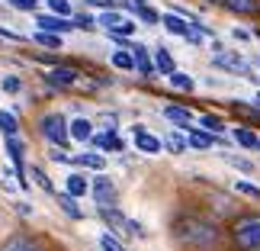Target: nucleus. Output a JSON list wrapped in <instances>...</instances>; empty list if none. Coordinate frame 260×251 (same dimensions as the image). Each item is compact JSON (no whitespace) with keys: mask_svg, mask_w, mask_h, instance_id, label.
I'll use <instances>...</instances> for the list:
<instances>
[{"mask_svg":"<svg viewBox=\"0 0 260 251\" xmlns=\"http://www.w3.org/2000/svg\"><path fill=\"white\" fill-rule=\"evenodd\" d=\"M164 116L171 119L177 129H183V132H186L189 126H193V119H196L193 109H186V106H174V103H171V106H164Z\"/></svg>","mask_w":260,"mask_h":251,"instance_id":"18","label":"nucleus"},{"mask_svg":"<svg viewBox=\"0 0 260 251\" xmlns=\"http://www.w3.org/2000/svg\"><path fill=\"white\" fill-rule=\"evenodd\" d=\"M186 142H189V148H196V152H212L215 145H222V135L209 132L203 126H189L186 129Z\"/></svg>","mask_w":260,"mask_h":251,"instance_id":"7","label":"nucleus"},{"mask_svg":"<svg viewBox=\"0 0 260 251\" xmlns=\"http://www.w3.org/2000/svg\"><path fill=\"white\" fill-rule=\"evenodd\" d=\"M113 68H119V71H138V68H135V55L128 52V48H116V52H113Z\"/></svg>","mask_w":260,"mask_h":251,"instance_id":"27","label":"nucleus"},{"mask_svg":"<svg viewBox=\"0 0 260 251\" xmlns=\"http://www.w3.org/2000/svg\"><path fill=\"white\" fill-rule=\"evenodd\" d=\"M161 26H164V29H167L171 36H180V39H186V42H189V39H193V33H196V29L189 26L183 16H180V13H174V10H167V13L161 16Z\"/></svg>","mask_w":260,"mask_h":251,"instance_id":"11","label":"nucleus"},{"mask_svg":"<svg viewBox=\"0 0 260 251\" xmlns=\"http://www.w3.org/2000/svg\"><path fill=\"white\" fill-rule=\"evenodd\" d=\"M228 235L238 251H254L260 248V213H244L228 226Z\"/></svg>","mask_w":260,"mask_h":251,"instance_id":"2","label":"nucleus"},{"mask_svg":"<svg viewBox=\"0 0 260 251\" xmlns=\"http://www.w3.org/2000/svg\"><path fill=\"white\" fill-rule=\"evenodd\" d=\"M74 164L77 168H90L93 174H100V171L106 168V158H103V152H77L74 155Z\"/></svg>","mask_w":260,"mask_h":251,"instance_id":"20","label":"nucleus"},{"mask_svg":"<svg viewBox=\"0 0 260 251\" xmlns=\"http://www.w3.org/2000/svg\"><path fill=\"white\" fill-rule=\"evenodd\" d=\"M254 251H260V248H254Z\"/></svg>","mask_w":260,"mask_h":251,"instance_id":"46","label":"nucleus"},{"mask_svg":"<svg viewBox=\"0 0 260 251\" xmlns=\"http://www.w3.org/2000/svg\"><path fill=\"white\" fill-rule=\"evenodd\" d=\"M36 23H39V29H45V33H58V36L74 33V29H77L74 16H58V13H39Z\"/></svg>","mask_w":260,"mask_h":251,"instance_id":"8","label":"nucleus"},{"mask_svg":"<svg viewBox=\"0 0 260 251\" xmlns=\"http://www.w3.org/2000/svg\"><path fill=\"white\" fill-rule=\"evenodd\" d=\"M171 235L177 245H183L189 251H212L222 242V229L199 213H180L171 222Z\"/></svg>","mask_w":260,"mask_h":251,"instance_id":"1","label":"nucleus"},{"mask_svg":"<svg viewBox=\"0 0 260 251\" xmlns=\"http://www.w3.org/2000/svg\"><path fill=\"white\" fill-rule=\"evenodd\" d=\"M55 203L61 206V213H64V216H71V219H84V209L77 206V197H71V193H58V197H55Z\"/></svg>","mask_w":260,"mask_h":251,"instance_id":"23","label":"nucleus"},{"mask_svg":"<svg viewBox=\"0 0 260 251\" xmlns=\"http://www.w3.org/2000/svg\"><path fill=\"white\" fill-rule=\"evenodd\" d=\"M90 200L96 203V209H116L119 206V187L113 184V177H106L103 171L93 174V180H90Z\"/></svg>","mask_w":260,"mask_h":251,"instance_id":"3","label":"nucleus"},{"mask_svg":"<svg viewBox=\"0 0 260 251\" xmlns=\"http://www.w3.org/2000/svg\"><path fill=\"white\" fill-rule=\"evenodd\" d=\"M235 142L247 148V152H254V148H260V135L254 132V129H244V126H238L235 129Z\"/></svg>","mask_w":260,"mask_h":251,"instance_id":"25","label":"nucleus"},{"mask_svg":"<svg viewBox=\"0 0 260 251\" xmlns=\"http://www.w3.org/2000/svg\"><path fill=\"white\" fill-rule=\"evenodd\" d=\"M100 251H125V245L113 232H100Z\"/></svg>","mask_w":260,"mask_h":251,"instance_id":"32","label":"nucleus"},{"mask_svg":"<svg viewBox=\"0 0 260 251\" xmlns=\"http://www.w3.org/2000/svg\"><path fill=\"white\" fill-rule=\"evenodd\" d=\"M225 161L232 164V168H238V171H244V174H254V164L247 161V158H238V155H225Z\"/></svg>","mask_w":260,"mask_h":251,"instance_id":"35","label":"nucleus"},{"mask_svg":"<svg viewBox=\"0 0 260 251\" xmlns=\"http://www.w3.org/2000/svg\"><path fill=\"white\" fill-rule=\"evenodd\" d=\"M96 26H103L106 33H116V36H132L138 23L128 19L125 13H119V10H100V13H96Z\"/></svg>","mask_w":260,"mask_h":251,"instance_id":"6","label":"nucleus"},{"mask_svg":"<svg viewBox=\"0 0 260 251\" xmlns=\"http://www.w3.org/2000/svg\"><path fill=\"white\" fill-rule=\"evenodd\" d=\"M68 129H71V138L74 142H90L93 138V123H90L87 116H74V119H68Z\"/></svg>","mask_w":260,"mask_h":251,"instance_id":"17","label":"nucleus"},{"mask_svg":"<svg viewBox=\"0 0 260 251\" xmlns=\"http://www.w3.org/2000/svg\"><path fill=\"white\" fill-rule=\"evenodd\" d=\"M125 4H128V7H132V10H135V13H138V10H142V7H145V0H125Z\"/></svg>","mask_w":260,"mask_h":251,"instance_id":"43","label":"nucleus"},{"mask_svg":"<svg viewBox=\"0 0 260 251\" xmlns=\"http://www.w3.org/2000/svg\"><path fill=\"white\" fill-rule=\"evenodd\" d=\"M254 106H260V90H257V94H254Z\"/></svg>","mask_w":260,"mask_h":251,"instance_id":"44","label":"nucleus"},{"mask_svg":"<svg viewBox=\"0 0 260 251\" xmlns=\"http://www.w3.org/2000/svg\"><path fill=\"white\" fill-rule=\"evenodd\" d=\"M7 142V155L13 161V171H16V180H19V190L29 187V168H26V148H23V138L19 135H4Z\"/></svg>","mask_w":260,"mask_h":251,"instance_id":"5","label":"nucleus"},{"mask_svg":"<svg viewBox=\"0 0 260 251\" xmlns=\"http://www.w3.org/2000/svg\"><path fill=\"white\" fill-rule=\"evenodd\" d=\"M222 7H225V10H232V13H238V16H254L257 10H260L257 0H225Z\"/></svg>","mask_w":260,"mask_h":251,"instance_id":"24","label":"nucleus"},{"mask_svg":"<svg viewBox=\"0 0 260 251\" xmlns=\"http://www.w3.org/2000/svg\"><path fill=\"white\" fill-rule=\"evenodd\" d=\"M0 251H45V245L39 242L32 232H13L4 245H0Z\"/></svg>","mask_w":260,"mask_h":251,"instance_id":"10","label":"nucleus"},{"mask_svg":"<svg viewBox=\"0 0 260 251\" xmlns=\"http://www.w3.org/2000/svg\"><path fill=\"white\" fill-rule=\"evenodd\" d=\"M199 126L209 129V132H215V135H225V119L215 116V113H199Z\"/></svg>","mask_w":260,"mask_h":251,"instance_id":"28","label":"nucleus"},{"mask_svg":"<svg viewBox=\"0 0 260 251\" xmlns=\"http://www.w3.org/2000/svg\"><path fill=\"white\" fill-rule=\"evenodd\" d=\"M132 55H135V68L142 77H157V65H154V55L148 52V45H132Z\"/></svg>","mask_w":260,"mask_h":251,"instance_id":"14","label":"nucleus"},{"mask_svg":"<svg viewBox=\"0 0 260 251\" xmlns=\"http://www.w3.org/2000/svg\"><path fill=\"white\" fill-rule=\"evenodd\" d=\"M138 16H142V19H145V23H148V26H154V23H161V13H157V10H154L151 4H145L142 10H138Z\"/></svg>","mask_w":260,"mask_h":251,"instance_id":"36","label":"nucleus"},{"mask_svg":"<svg viewBox=\"0 0 260 251\" xmlns=\"http://www.w3.org/2000/svg\"><path fill=\"white\" fill-rule=\"evenodd\" d=\"M10 7H16V10H36L39 0H10Z\"/></svg>","mask_w":260,"mask_h":251,"instance_id":"39","label":"nucleus"},{"mask_svg":"<svg viewBox=\"0 0 260 251\" xmlns=\"http://www.w3.org/2000/svg\"><path fill=\"white\" fill-rule=\"evenodd\" d=\"M64 193H71V197H77V200L87 197V193H90V180L81 174V171H74V174L64 177Z\"/></svg>","mask_w":260,"mask_h":251,"instance_id":"19","label":"nucleus"},{"mask_svg":"<svg viewBox=\"0 0 260 251\" xmlns=\"http://www.w3.org/2000/svg\"><path fill=\"white\" fill-rule=\"evenodd\" d=\"M42 77H45V84H52V87H74L77 81H81V71L61 65V68H52V71L42 74Z\"/></svg>","mask_w":260,"mask_h":251,"instance_id":"13","label":"nucleus"},{"mask_svg":"<svg viewBox=\"0 0 260 251\" xmlns=\"http://www.w3.org/2000/svg\"><path fill=\"white\" fill-rule=\"evenodd\" d=\"M254 65H260V58H257V62H254Z\"/></svg>","mask_w":260,"mask_h":251,"instance_id":"45","label":"nucleus"},{"mask_svg":"<svg viewBox=\"0 0 260 251\" xmlns=\"http://www.w3.org/2000/svg\"><path fill=\"white\" fill-rule=\"evenodd\" d=\"M235 190L244 193V197H251V200H260V187L251 184V180H235Z\"/></svg>","mask_w":260,"mask_h":251,"instance_id":"34","label":"nucleus"},{"mask_svg":"<svg viewBox=\"0 0 260 251\" xmlns=\"http://www.w3.org/2000/svg\"><path fill=\"white\" fill-rule=\"evenodd\" d=\"M90 145L96 152H125V138H119L116 132H93Z\"/></svg>","mask_w":260,"mask_h":251,"instance_id":"16","label":"nucleus"},{"mask_svg":"<svg viewBox=\"0 0 260 251\" xmlns=\"http://www.w3.org/2000/svg\"><path fill=\"white\" fill-rule=\"evenodd\" d=\"M116 0H87V7H96V10H113Z\"/></svg>","mask_w":260,"mask_h":251,"instance_id":"40","label":"nucleus"},{"mask_svg":"<svg viewBox=\"0 0 260 251\" xmlns=\"http://www.w3.org/2000/svg\"><path fill=\"white\" fill-rule=\"evenodd\" d=\"M232 36H235V39H241V42H247V39H251V33H247V29H235Z\"/></svg>","mask_w":260,"mask_h":251,"instance_id":"42","label":"nucleus"},{"mask_svg":"<svg viewBox=\"0 0 260 251\" xmlns=\"http://www.w3.org/2000/svg\"><path fill=\"white\" fill-rule=\"evenodd\" d=\"M154 65H157V74H174L177 71V62H174V55L167 52V48H161V45H154Z\"/></svg>","mask_w":260,"mask_h":251,"instance_id":"22","label":"nucleus"},{"mask_svg":"<svg viewBox=\"0 0 260 251\" xmlns=\"http://www.w3.org/2000/svg\"><path fill=\"white\" fill-rule=\"evenodd\" d=\"M0 132L4 135H19V119L10 109H0Z\"/></svg>","mask_w":260,"mask_h":251,"instance_id":"29","label":"nucleus"},{"mask_svg":"<svg viewBox=\"0 0 260 251\" xmlns=\"http://www.w3.org/2000/svg\"><path fill=\"white\" fill-rule=\"evenodd\" d=\"M100 219L109 226V232H119V235H128V226H132V219H128L122 209H100Z\"/></svg>","mask_w":260,"mask_h":251,"instance_id":"15","label":"nucleus"},{"mask_svg":"<svg viewBox=\"0 0 260 251\" xmlns=\"http://www.w3.org/2000/svg\"><path fill=\"white\" fill-rule=\"evenodd\" d=\"M132 132H135V148L138 152H145V155H161L164 152V138L145 132V126H135Z\"/></svg>","mask_w":260,"mask_h":251,"instance_id":"12","label":"nucleus"},{"mask_svg":"<svg viewBox=\"0 0 260 251\" xmlns=\"http://www.w3.org/2000/svg\"><path fill=\"white\" fill-rule=\"evenodd\" d=\"M4 90H7V94H19V90H23V81H19L16 74H7L4 77Z\"/></svg>","mask_w":260,"mask_h":251,"instance_id":"38","label":"nucleus"},{"mask_svg":"<svg viewBox=\"0 0 260 251\" xmlns=\"http://www.w3.org/2000/svg\"><path fill=\"white\" fill-rule=\"evenodd\" d=\"M16 213H23V216H32V206H29V203H16Z\"/></svg>","mask_w":260,"mask_h":251,"instance_id":"41","label":"nucleus"},{"mask_svg":"<svg viewBox=\"0 0 260 251\" xmlns=\"http://www.w3.org/2000/svg\"><path fill=\"white\" fill-rule=\"evenodd\" d=\"M164 148H167V152H174V155H183V152H189L186 132H183V129H177V132L171 129V132L164 135Z\"/></svg>","mask_w":260,"mask_h":251,"instance_id":"21","label":"nucleus"},{"mask_svg":"<svg viewBox=\"0 0 260 251\" xmlns=\"http://www.w3.org/2000/svg\"><path fill=\"white\" fill-rule=\"evenodd\" d=\"M29 177H32V184L39 187V190H45V193H52V180H48V174H45V171L42 168H29Z\"/></svg>","mask_w":260,"mask_h":251,"instance_id":"31","label":"nucleus"},{"mask_svg":"<svg viewBox=\"0 0 260 251\" xmlns=\"http://www.w3.org/2000/svg\"><path fill=\"white\" fill-rule=\"evenodd\" d=\"M212 65H215V68H225V71H232V74H241V77H254L251 62H244V58H238V55H232V52L212 55Z\"/></svg>","mask_w":260,"mask_h":251,"instance_id":"9","label":"nucleus"},{"mask_svg":"<svg viewBox=\"0 0 260 251\" xmlns=\"http://www.w3.org/2000/svg\"><path fill=\"white\" fill-rule=\"evenodd\" d=\"M45 4H48V10H52V13H58V16H74L71 0H45Z\"/></svg>","mask_w":260,"mask_h":251,"instance_id":"33","label":"nucleus"},{"mask_svg":"<svg viewBox=\"0 0 260 251\" xmlns=\"http://www.w3.org/2000/svg\"><path fill=\"white\" fill-rule=\"evenodd\" d=\"M32 39H36V45H42V48H61V36H58V33H45V29H39Z\"/></svg>","mask_w":260,"mask_h":251,"instance_id":"30","label":"nucleus"},{"mask_svg":"<svg viewBox=\"0 0 260 251\" xmlns=\"http://www.w3.org/2000/svg\"><path fill=\"white\" fill-rule=\"evenodd\" d=\"M74 26L77 29H90V33H93V29H96V19L87 16V13H74Z\"/></svg>","mask_w":260,"mask_h":251,"instance_id":"37","label":"nucleus"},{"mask_svg":"<svg viewBox=\"0 0 260 251\" xmlns=\"http://www.w3.org/2000/svg\"><path fill=\"white\" fill-rule=\"evenodd\" d=\"M167 81H171V87H174V90H183V94H193V90H196V81H193L189 74H183L180 68H177L174 74H167Z\"/></svg>","mask_w":260,"mask_h":251,"instance_id":"26","label":"nucleus"},{"mask_svg":"<svg viewBox=\"0 0 260 251\" xmlns=\"http://www.w3.org/2000/svg\"><path fill=\"white\" fill-rule=\"evenodd\" d=\"M39 135L45 138V142H52V145H68L71 142V129H68V119L61 113H45L42 119H39Z\"/></svg>","mask_w":260,"mask_h":251,"instance_id":"4","label":"nucleus"}]
</instances>
